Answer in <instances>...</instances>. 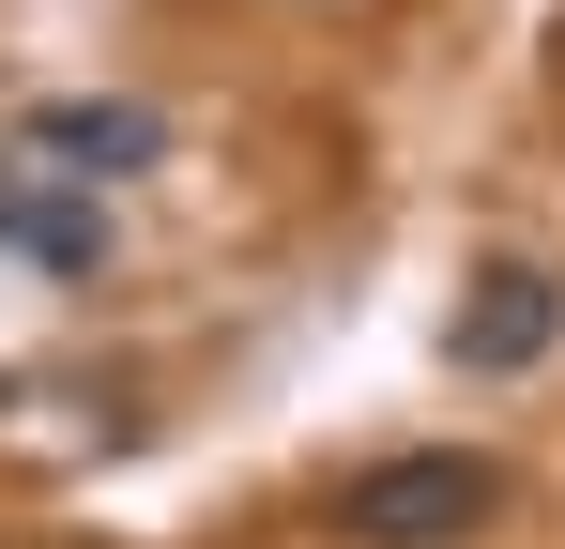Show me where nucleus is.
I'll use <instances>...</instances> for the list:
<instances>
[{
  "label": "nucleus",
  "mask_w": 565,
  "mask_h": 549,
  "mask_svg": "<svg viewBox=\"0 0 565 549\" xmlns=\"http://www.w3.org/2000/svg\"><path fill=\"white\" fill-rule=\"evenodd\" d=\"M504 519V458L473 443H428V458H382V473H352V504H337V535L352 549H459Z\"/></svg>",
  "instance_id": "nucleus-1"
},
{
  "label": "nucleus",
  "mask_w": 565,
  "mask_h": 549,
  "mask_svg": "<svg viewBox=\"0 0 565 549\" xmlns=\"http://www.w3.org/2000/svg\"><path fill=\"white\" fill-rule=\"evenodd\" d=\"M551 336H565V290L535 260H489L473 274V305L444 321V352L473 366V381H520V366H551Z\"/></svg>",
  "instance_id": "nucleus-2"
},
{
  "label": "nucleus",
  "mask_w": 565,
  "mask_h": 549,
  "mask_svg": "<svg viewBox=\"0 0 565 549\" xmlns=\"http://www.w3.org/2000/svg\"><path fill=\"white\" fill-rule=\"evenodd\" d=\"M31 153H62V169H153L169 153V122L153 107H122V92H62V107H31Z\"/></svg>",
  "instance_id": "nucleus-3"
},
{
  "label": "nucleus",
  "mask_w": 565,
  "mask_h": 549,
  "mask_svg": "<svg viewBox=\"0 0 565 549\" xmlns=\"http://www.w3.org/2000/svg\"><path fill=\"white\" fill-rule=\"evenodd\" d=\"M15 245H31V260H46V274H93V260H107V229H93V214H77V198H46V214H31Z\"/></svg>",
  "instance_id": "nucleus-4"
}]
</instances>
